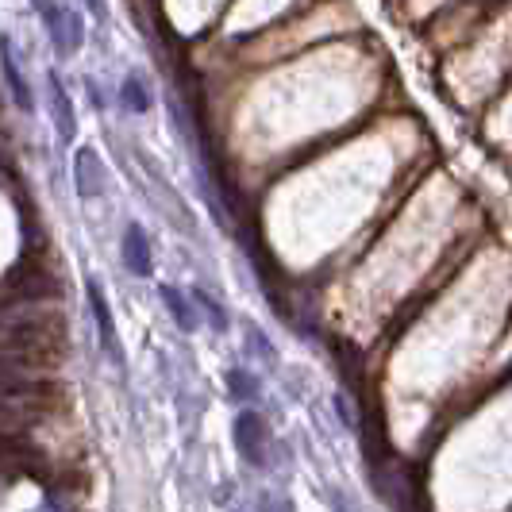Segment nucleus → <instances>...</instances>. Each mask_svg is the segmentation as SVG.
I'll use <instances>...</instances> for the list:
<instances>
[{
	"instance_id": "f257e3e1",
	"label": "nucleus",
	"mask_w": 512,
	"mask_h": 512,
	"mask_svg": "<svg viewBox=\"0 0 512 512\" xmlns=\"http://www.w3.org/2000/svg\"><path fill=\"white\" fill-rule=\"evenodd\" d=\"M231 436H235V451L243 455V462H251V466L266 462V424L258 412H239Z\"/></svg>"
},
{
	"instance_id": "f03ea898",
	"label": "nucleus",
	"mask_w": 512,
	"mask_h": 512,
	"mask_svg": "<svg viewBox=\"0 0 512 512\" xmlns=\"http://www.w3.org/2000/svg\"><path fill=\"white\" fill-rule=\"evenodd\" d=\"M89 308H93V320H97V335H101L104 355L112 359V366H124V343L116 335V320H112V308L104 301L101 285L89 282Z\"/></svg>"
},
{
	"instance_id": "7ed1b4c3",
	"label": "nucleus",
	"mask_w": 512,
	"mask_h": 512,
	"mask_svg": "<svg viewBox=\"0 0 512 512\" xmlns=\"http://www.w3.org/2000/svg\"><path fill=\"white\" fill-rule=\"evenodd\" d=\"M74 181H77V197L81 201H97L104 193V166L97 151H89V147H81L74 158Z\"/></svg>"
},
{
	"instance_id": "20e7f679",
	"label": "nucleus",
	"mask_w": 512,
	"mask_h": 512,
	"mask_svg": "<svg viewBox=\"0 0 512 512\" xmlns=\"http://www.w3.org/2000/svg\"><path fill=\"white\" fill-rule=\"evenodd\" d=\"M47 93H51V112H54V124H58V135H62V143H70L77 135V116L70 97H66V89H62V81L54 74L47 77Z\"/></svg>"
},
{
	"instance_id": "39448f33",
	"label": "nucleus",
	"mask_w": 512,
	"mask_h": 512,
	"mask_svg": "<svg viewBox=\"0 0 512 512\" xmlns=\"http://www.w3.org/2000/svg\"><path fill=\"white\" fill-rule=\"evenodd\" d=\"M124 262H128L131 274H139V278L151 274V243H147L143 228H135V224L124 231Z\"/></svg>"
},
{
	"instance_id": "423d86ee",
	"label": "nucleus",
	"mask_w": 512,
	"mask_h": 512,
	"mask_svg": "<svg viewBox=\"0 0 512 512\" xmlns=\"http://www.w3.org/2000/svg\"><path fill=\"white\" fill-rule=\"evenodd\" d=\"M0 66H4V81H8V89H12V97L20 104V112H31L35 101H31V89H27L24 74H20V62L12 58V47L0 39Z\"/></svg>"
},
{
	"instance_id": "0eeeda50",
	"label": "nucleus",
	"mask_w": 512,
	"mask_h": 512,
	"mask_svg": "<svg viewBox=\"0 0 512 512\" xmlns=\"http://www.w3.org/2000/svg\"><path fill=\"white\" fill-rule=\"evenodd\" d=\"M31 4H35V12L43 16L51 39L58 43V54H66V8H58V0H31Z\"/></svg>"
},
{
	"instance_id": "6e6552de",
	"label": "nucleus",
	"mask_w": 512,
	"mask_h": 512,
	"mask_svg": "<svg viewBox=\"0 0 512 512\" xmlns=\"http://www.w3.org/2000/svg\"><path fill=\"white\" fill-rule=\"evenodd\" d=\"M162 301H166V308H170V316H174V324H178L181 332H197V312H193V305L181 297L174 285H162Z\"/></svg>"
},
{
	"instance_id": "1a4fd4ad",
	"label": "nucleus",
	"mask_w": 512,
	"mask_h": 512,
	"mask_svg": "<svg viewBox=\"0 0 512 512\" xmlns=\"http://www.w3.org/2000/svg\"><path fill=\"white\" fill-rule=\"evenodd\" d=\"M120 101L128 104L131 112H147V108H151V93H147V85H143L139 77H128V81L120 85Z\"/></svg>"
},
{
	"instance_id": "9d476101",
	"label": "nucleus",
	"mask_w": 512,
	"mask_h": 512,
	"mask_svg": "<svg viewBox=\"0 0 512 512\" xmlns=\"http://www.w3.org/2000/svg\"><path fill=\"white\" fill-rule=\"evenodd\" d=\"M81 39H85V24H81V16H77L74 8H66V54L77 51Z\"/></svg>"
},
{
	"instance_id": "9b49d317",
	"label": "nucleus",
	"mask_w": 512,
	"mask_h": 512,
	"mask_svg": "<svg viewBox=\"0 0 512 512\" xmlns=\"http://www.w3.org/2000/svg\"><path fill=\"white\" fill-rule=\"evenodd\" d=\"M228 382H231V393H235V397H251V393H255V385H251V378H247L243 370H231Z\"/></svg>"
},
{
	"instance_id": "f8f14e48",
	"label": "nucleus",
	"mask_w": 512,
	"mask_h": 512,
	"mask_svg": "<svg viewBox=\"0 0 512 512\" xmlns=\"http://www.w3.org/2000/svg\"><path fill=\"white\" fill-rule=\"evenodd\" d=\"M193 301H197V305H205V308H208V316H212V324H216V328H224V324H228V320H224V312H220V308L212 305V301H208L205 293H193Z\"/></svg>"
},
{
	"instance_id": "ddd939ff",
	"label": "nucleus",
	"mask_w": 512,
	"mask_h": 512,
	"mask_svg": "<svg viewBox=\"0 0 512 512\" xmlns=\"http://www.w3.org/2000/svg\"><path fill=\"white\" fill-rule=\"evenodd\" d=\"M0 385H16V366L8 359H0Z\"/></svg>"
}]
</instances>
